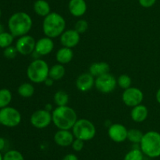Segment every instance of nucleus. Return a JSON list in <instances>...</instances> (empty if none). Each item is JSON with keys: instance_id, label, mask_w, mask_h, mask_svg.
Segmentation results:
<instances>
[{"instance_id": "14", "label": "nucleus", "mask_w": 160, "mask_h": 160, "mask_svg": "<svg viewBox=\"0 0 160 160\" xmlns=\"http://www.w3.org/2000/svg\"><path fill=\"white\" fill-rule=\"evenodd\" d=\"M53 49H54V42H53L52 39L45 36V37L41 38L36 42L34 51L39 56H42L49 54L50 53H52Z\"/></svg>"}, {"instance_id": "27", "label": "nucleus", "mask_w": 160, "mask_h": 160, "mask_svg": "<svg viewBox=\"0 0 160 160\" xmlns=\"http://www.w3.org/2000/svg\"><path fill=\"white\" fill-rule=\"evenodd\" d=\"M14 36L10 32H2L0 34V48L6 49L12 45Z\"/></svg>"}, {"instance_id": "15", "label": "nucleus", "mask_w": 160, "mask_h": 160, "mask_svg": "<svg viewBox=\"0 0 160 160\" xmlns=\"http://www.w3.org/2000/svg\"><path fill=\"white\" fill-rule=\"evenodd\" d=\"M75 137L72 131L67 130H59L54 135V141L60 147L71 146Z\"/></svg>"}, {"instance_id": "36", "label": "nucleus", "mask_w": 160, "mask_h": 160, "mask_svg": "<svg viewBox=\"0 0 160 160\" xmlns=\"http://www.w3.org/2000/svg\"><path fill=\"white\" fill-rule=\"evenodd\" d=\"M44 83H45V85L46 86H48V87H50V86H52L53 84H54V80H53L52 78H49V77H48V78H46V80L44 82Z\"/></svg>"}, {"instance_id": "21", "label": "nucleus", "mask_w": 160, "mask_h": 160, "mask_svg": "<svg viewBox=\"0 0 160 160\" xmlns=\"http://www.w3.org/2000/svg\"><path fill=\"white\" fill-rule=\"evenodd\" d=\"M34 10L40 17H45L51 13L49 3L45 0H37L34 3Z\"/></svg>"}, {"instance_id": "34", "label": "nucleus", "mask_w": 160, "mask_h": 160, "mask_svg": "<svg viewBox=\"0 0 160 160\" xmlns=\"http://www.w3.org/2000/svg\"><path fill=\"white\" fill-rule=\"evenodd\" d=\"M139 4L144 8H150L154 6L156 0H138Z\"/></svg>"}, {"instance_id": "3", "label": "nucleus", "mask_w": 160, "mask_h": 160, "mask_svg": "<svg viewBox=\"0 0 160 160\" xmlns=\"http://www.w3.org/2000/svg\"><path fill=\"white\" fill-rule=\"evenodd\" d=\"M66 28V20L62 15L58 13H50L44 17L42 29L46 37L54 39L63 33Z\"/></svg>"}, {"instance_id": "12", "label": "nucleus", "mask_w": 160, "mask_h": 160, "mask_svg": "<svg viewBox=\"0 0 160 160\" xmlns=\"http://www.w3.org/2000/svg\"><path fill=\"white\" fill-rule=\"evenodd\" d=\"M128 129L122 124L114 123L109 126L108 135L114 142L121 143L128 139Z\"/></svg>"}, {"instance_id": "33", "label": "nucleus", "mask_w": 160, "mask_h": 160, "mask_svg": "<svg viewBox=\"0 0 160 160\" xmlns=\"http://www.w3.org/2000/svg\"><path fill=\"white\" fill-rule=\"evenodd\" d=\"M84 141L82 140L78 139V138H75L74 141H73L71 144V147L73 148V150L74 152H81L83 148H84Z\"/></svg>"}, {"instance_id": "7", "label": "nucleus", "mask_w": 160, "mask_h": 160, "mask_svg": "<svg viewBox=\"0 0 160 160\" xmlns=\"http://www.w3.org/2000/svg\"><path fill=\"white\" fill-rule=\"evenodd\" d=\"M21 122L20 111L12 107H6L0 109V124L6 127L17 126Z\"/></svg>"}, {"instance_id": "25", "label": "nucleus", "mask_w": 160, "mask_h": 160, "mask_svg": "<svg viewBox=\"0 0 160 160\" xmlns=\"http://www.w3.org/2000/svg\"><path fill=\"white\" fill-rule=\"evenodd\" d=\"M12 100V93L8 89H0V109L6 108Z\"/></svg>"}, {"instance_id": "8", "label": "nucleus", "mask_w": 160, "mask_h": 160, "mask_svg": "<svg viewBox=\"0 0 160 160\" xmlns=\"http://www.w3.org/2000/svg\"><path fill=\"white\" fill-rule=\"evenodd\" d=\"M117 79L109 72L97 77L95 80V87L102 93H109L116 89Z\"/></svg>"}, {"instance_id": "30", "label": "nucleus", "mask_w": 160, "mask_h": 160, "mask_svg": "<svg viewBox=\"0 0 160 160\" xmlns=\"http://www.w3.org/2000/svg\"><path fill=\"white\" fill-rule=\"evenodd\" d=\"M3 160H24V157L17 150H9L3 155Z\"/></svg>"}, {"instance_id": "20", "label": "nucleus", "mask_w": 160, "mask_h": 160, "mask_svg": "<svg viewBox=\"0 0 160 160\" xmlns=\"http://www.w3.org/2000/svg\"><path fill=\"white\" fill-rule=\"evenodd\" d=\"M109 65L106 62L93 63L89 67V73L94 77H98L109 72Z\"/></svg>"}, {"instance_id": "5", "label": "nucleus", "mask_w": 160, "mask_h": 160, "mask_svg": "<svg viewBox=\"0 0 160 160\" xmlns=\"http://www.w3.org/2000/svg\"><path fill=\"white\" fill-rule=\"evenodd\" d=\"M49 66L42 59L34 60L27 69V75L34 83H42L48 78Z\"/></svg>"}, {"instance_id": "23", "label": "nucleus", "mask_w": 160, "mask_h": 160, "mask_svg": "<svg viewBox=\"0 0 160 160\" xmlns=\"http://www.w3.org/2000/svg\"><path fill=\"white\" fill-rule=\"evenodd\" d=\"M34 90L35 89H34V86L31 83H24L19 86L17 92H18L19 95L21 96L22 97L28 98L34 95Z\"/></svg>"}, {"instance_id": "38", "label": "nucleus", "mask_w": 160, "mask_h": 160, "mask_svg": "<svg viewBox=\"0 0 160 160\" xmlns=\"http://www.w3.org/2000/svg\"><path fill=\"white\" fill-rule=\"evenodd\" d=\"M44 109H45L46 111H53L52 105L51 104H47L45 105V107Z\"/></svg>"}, {"instance_id": "31", "label": "nucleus", "mask_w": 160, "mask_h": 160, "mask_svg": "<svg viewBox=\"0 0 160 160\" xmlns=\"http://www.w3.org/2000/svg\"><path fill=\"white\" fill-rule=\"evenodd\" d=\"M88 24L87 20H84V19H81V20H78L75 24L74 29L78 31L79 34H82L84 33L88 30Z\"/></svg>"}, {"instance_id": "40", "label": "nucleus", "mask_w": 160, "mask_h": 160, "mask_svg": "<svg viewBox=\"0 0 160 160\" xmlns=\"http://www.w3.org/2000/svg\"><path fill=\"white\" fill-rule=\"evenodd\" d=\"M2 32H4V27L0 24V34H2Z\"/></svg>"}, {"instance_id": "35", "label": "nucleus", "mask_w": 160, "mask_h": 160, "mask_svg": "<svg viewBox=\"0 0 160 160\" xmlns=\"http://www.w3.org/2000/svg\"><path fill=\"white\" fill-rule=\"evenodd\" d=\"M62 160H78V157L73 153H69L66 155Z\"/></svg>"}, {"instance_id": "41", "label": "nucleus", "mask_w": 160, "mask_h": 160, "mask_svg": "<svg viewBox=\"0 0 160 160\" xmlns=\"http://www.w3.org/2000/svg\"><path fill=\"white\" fill-rule=\"evenodd\" d=\"M0 160H3V156L2 155L1 152H0Z\"/></svg>"}, {"instance_id": "18", "label": "nucleus", "mask_w": 160, "mask_h": 160, "mask_svg": "<svg viewBox=\"0 0 160 160\" xmlns=\"http://www.w3.org/2000/svg\"><path fill=\"white\" fill-rule=\"evenodd\" d=\"M148 110L146 106L139 104L134 107L131 111V117L135 122H142L148 118Z\"/></svg>"}, {"instance_id": "4", "label": "nucleus", "mask_w": 160, "mask_h": 160, "mask_svg": "<svg viewBox=\"0 0 160 160\" xmlns=\"http://www.w3.org/2000/svg\"><path fill=\"white\" fill-rule=\"evenodd\" d=\"M139 147L143 154L149 158H155L160 156V133L151 130L144 133Z\"/></svg>"}, {"instance_id": "11", "label": "nucleus", "mask_w": 160, "mask_h": 160, "mask_svg": "<svg viewBox=\"0 0 160 160\" xmlns=\"http://www.w3.org/2000/svg\"><path fill=\"white\" fill-rule=\"evenodd\" d=\"M36 45V41L34 38L29 35L19 37L18 40L16 42V49L17 52L21 55H30L34 51Z\"/></svg>"}, {"instance_id": "37", "label": "nucleus", "mask_w": 160, "mask_h": 160, "mask_svg": "<svg viewBox=\"0 0 160 160\" xmlns=\"http://www.w3.org/2000/svg\"><path fill=\"white\" fill-rule=\"evenodd\" d=\"M5 146H6V141L2 137H0V151L4 149Z\"/></svg>"}, {"instance_id": "28", "label": "nucleus", "mask_w": 160, "mask_h": 160, "mask_svg": "<svg viewBox=\"0 0 160 160\" xmlns=\"http://www.w3.org/2000/svg\"><path fill=\"white\" fill-rule=\"evenodd\" d=\"M144 154L139 148H133L125 155L123 160H144Z\"/></svg>"}, {"instance_id": "19", "label": "nucleus", "mask_w": 160, "mask_h": 160, "mask_svg": "<svg viewBox=\"0 0 160 160\" xmlns=\"http://www.w3.org/2000/svg\"><path fill=\"white\" fill-rule=\"evenodd\" d=\"M73 51L71 48L62 46L56 53V59L59 64H66L73 60Z\"/></svg>"}, {"instance_id": "29", "label": "nucleus", "mask_w": 160, "mask_h": 160, "mask_svg": "<svg viewBox=\"0 0 160 160\" xmlns=\"http://www.w3.org/2000/svg\"><path fill=\"white\" fill-rule=\"evenodd\" d=\"M131 83H132L131 78L128 75H126V74H123V75H120L117 78V85L121 89H128V88L131 87Z\"/></svg>"}, {"instance_id": "26", "label": "nucleus", "mask_w": 160, "mask_h": 160, "mask_svg": "<svg viewBox=\"0 0 160 160\" xmlns=\"http://www.w3.org/2000/svg\"><path fill=\"white\" fill-rule=\"evenodd\" d=\"M54 102L57 106H66L69 102V96L65 91L59 90L55 93Z\"/></svg>"}, {"instance_id": "2", "label": "nucleus", "mask_w": 160, "mask_h": 160, "mask_svg": "<svg viewBox=\"0 0 160 160\" xmlns=\"http://www.w3.org/2000/svg\"><path fill=\"white\" fill-rule=\"evenodd\" d=\"M33 21L31 16L24 12H17L12 14L8 20L9 32L14 37H21L28 35L32 28Z\"/></svg>"}, {"instance_id": "6", "label": "nucleus", "mask_w": 160, "mask_h": 160, "mask_svg": "<svg viewBox=\"0 0 160 160\" xmlns=\"http://www.w3.org/2000/svg\"><path fill=\"white\" fill-rule=\"evenodd\" d=\"M72 133L75 138L88 141L93 139L96 133V128L93 122L86 119H78L72 128Z\"/></svg>"}, {"instance_id": "24", "label": "nucleus", "mask_w": 160, "mask_h": 160, "mask_svg": "<svg viewBox=\"0 0 160 160\" xmlns=\"http://www.w3.org/2000/svg\"><path fill=\"white\" fill-rule=\"evenodd\" d=\"M144 133L138 129H131L128 131V140L134 144H140Z\"/></svg>"}, {"instance_id": "16", "label": "nucleus", "mask_w": 160, "mask_h": 160, "mask_svg": "<svg viewBox=\"0 0 160 160\" xmlns=\"http://www.w3.org/2000/svg\"><path fill=\"white\" fill-rule=\"evenodd\" d=\"M95 77L90 73H83L76 80V86L80 91L86 92L92 89L95 86Z\"/></svg>"}, {"instance_id": "22", "label": "nucleus", "mask_w": 160, "mask_h": 160, "mask_svg": "<svg viewBox=\"0 0 160 160\" xmlns=\"http://www.w3.org/2000/svg\"><path fill=\"white\" fill-rule=\"evenodd\" d=\"M66 73V69L64 67L63 64H56L52 66L49 68V73H48V77L52 78L54 81H58L61 78H63Z\"/></svg>"}, {"instance_id": "13", "label": "nucleus", "mask_w": 160, "mask_h": 160, "mask_svg": "<svg viewBox=\"0 0 160 160\" xmlns=\"http://www.w3.org/2000/svg\"><path fill=\"white\" fill-rule=\"evenodd\" d=\"M79 33L75 29L65 30L60 35V42L62 46L73 48L76 46L81 40Z\"/></svg>"}, {"instance_id": "10", "label": "nucleus", "mask_w": 160, "mask_h": 160, "mask_svg": "<svg viewBox=\"0 0 160 160\" xmlns=\"http://www.w3.org/2000/svg\"><path fill=\"white\" fill-rule=\"evenodd\" d=\"M30 122L33 126L37 129L46 128L52 122V113L45 109L37 110L31 115Z\"/></svg>"}, {"instance_id": "17", "label": "nucleus", "mask_w": 160, "mask_h": 160, "mask_svg": "<svg viewBox=\"0 0 160 160\" xmlns=\"http://www.w3.org/2000/svg\"><path fill=\"white\" fill-rule=\"evenodd\" d=\"M68 9L71 15L73 17H82L86 13L88 9L85 0H70Z\"/></svg>"}, {"instance_id": "39", "label": "nucleus", "mask_w": 160, "mask_h": 160, "mask_svg": "<svg viewBox=\"0 0 160 160\" xmlns=\"http://www.w3.org/2000/svg\"><path fill=\"white\" fill-rule=\"evenodd\" d=\"M156 100H157L158 103L160 104V88H159V89H158L157 92H156Z\"/></svg>"}, {"instance_id": "9", "label": "nucleus", "mask_w": 160, "mask_h": 160, "mask_svg": "<svg viewBox=\"0 0 160 160\" xmlns=\"http://www.w3.org/2000/svg\"><path fill=\"white\" fill-rule=\"evenodd\" d=\"M144 99V93L140 89L136 87H130L124 89L122 94V100L128 107L137 106L142 104Z\"/></svg>"}, {"instance_id": "1", "label": "nucleus", "mask_w": 160, "mask_h": 160, "mask_svg": "<svg viewBox=\"0 0 160 160\" xmlns=\"http://www.w3.org/2000/svg\"><path fill=\"white\" fill-rule=\"evenodd\" d=\"M52 119L59 130H72L78 121V115L74 109L67 106H57L52 111Z\"/></svg>"}, {"instance_id": "32", "label": "nucleus", "mask_w": 160, "mask_h": 160, "mask_svg": "<svg viewBox=\"0 0 160 160\" xmlns=\"http://www.w3.org/2000/svg\"><path fill=\"white\" fill-rule=\"evenodd\" d=\"M17 50L16 49L15 46H10L6 47L4 50V52H3V54H4L5 57L8 58V59H13V58L16 57L17 54Z\"/></svg>"}, {"instance_id": "43", "label": "nucleus", "mask_w": 160, "mask_h": 160, "mask_svg": "<svg viewBox=\"0 0 160 160\" xmlns=\"http://www.w3.org/2000/svg\"><path fill=\"white\" fill-rule=\"evenodd\" d=\"M112 1H115V0H112Z\"/></svg>"}, {"instance_id": "42", "label": "nucleus", "mask_w": 160, "mask_h": 160, "mask_svg": "<svg viewBox=\"0 0 160 160\" xmlns=\"http://www.w3.org/2000/svg\"><path fill=\"white\" fill-rule=\"evenodd\" d=\"M0 17H1V9H0Z\"/></svg>"}]
</instances>
